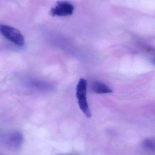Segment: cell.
<instances>
[{"label":"cell","instance_id":"4","mask_svg":"<svg viewBox=\"0 0 155 155\" xmlns=\"http://www.w3.org/2000/svg\"><path fill=\"white\" fill-rule=\"evenodd\" d=\"M73 10V6L69 3L59 2L55 7L51 10V14L52 15L67 16L72 15Z\"/></svg>","mask_w":155,"mask_h":155},{"label":"cell","instance_id":"5","mask_svg":"<svg viewBox=\"0 0 155 155\" xmlns=\"http://www.w3.org/2000/svg\"><path fill=\"white\" fill-rule=\"evenodd\" d=\"M92 89L95 93L98 94H109L113 91L108 86L99 81H96L92 84Z\"/></svg>","mask_w":155,"mask_h":155},{"label":"cell","instance_id":"1","mask_svg":"<svg viewBox=\"0 0 155 155\" xmlns=\"http://www.w3.org/2000/svg\"><path fill=\"white\" fill-rule=\"evenodd\" d=\"M87 83L84 78H81L76 87V96L78 104L81 111L87 118L92 117V114L89 109L86 98Z\"/></svg>","mask_w":155,"mask_h":155},{"label":"cell","instance_id":"3","mask_svg":"<svg viewBox=\"0 0 155 155\" xmlns=\"http://www.w3.org/2000/svg\"><path fill=\"white\" fill-rule=\"evenodd\" d=\"M2 142L8 147L18 149L22 146L23 141L22 135L19 132H13L1 136Z\"/></svg>","mask_w":155,"mask_h":155},{"label":"cell","instance_id":"2","mask_svg":"<svg viewBox=\"0 0 155 155\" xmlns=\"http://www.w3.org/2000/svg\"><path fill=\"white\" fill-rule=\"evenodd\" d=\"M0 33L8 41L17 46H22L24 45L23 36L15 28L9 25H0Z\"/></svg>","mask_w":155,"mask_h":155},{"label":"cell","instance_id":"6","mask_svg":"<svg viewBox=\"0 0 155 155\" xmlns=\"http://www.w3.org/2000/svg\"><path fill=\"white\" fill-rule=\"evenodd\" d=\"M143 146L147 150L154 151L155 149V142L153 140L150 138H147L144 141Z\"/></svg>","mask_w":155,"mask_h":155}]
</instances>
